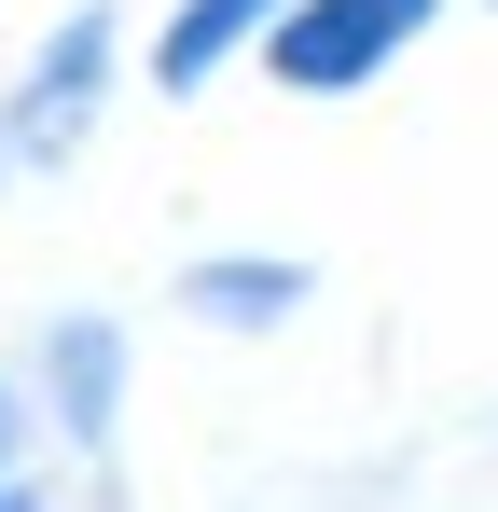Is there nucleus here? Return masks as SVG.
<instances>
[{"label": "nucleus", "mask_w": 498, "mask_h": 512, "mask_svg": "<svg viewBox=\"0 0 498 512\" xmlns=\"http://www.w3.org/2000/svg\"><path fill=\"white\" fill-rule=\"evenodd\" d=\"M125 70H139V28L125 0H70L28 28V56L0 70V194H42L97 153V125L125 111Z\"/></svg>", "instance_id": "f257e3e1"}, {"label": "nucleus", "mask_w": 498, "mask_h": 512, "mask_svg": "<svg viewBox=\"0 0 498 512\" xmlns=\"http://www.w3.org/2000/svg\"><path fill=\"white\" fill-rule=\"evenodd\" d=\"M14 388H28V429L42 457H70L97 499H125V416H139V333L111 305H56L42 333L14 346Z\"/></svg>", "instance_id": "f03ea898"}, {"label": "nucleus", "mask_w": 498, "mask_h": 512, "mask_svg": "<svg viewBox=\"0 0 498 512\" xmlns=\"http://www.w3.org/2000/svg\"><path fill=\"white\" fill-rule=\"evenodd\" d=\"M443 14L457 0H291L277 42H263V84L277 97H374Z\"/></svg>", "instance_id": "7ed1b4c3"}, {"label": "nucleus", "mask_w": 498, "mask_h": 512, "mask_svg": "<svg viewBox=\"0 0 498 512\" xmlns=\"http://www.w3.org/2000/svg\"><path fill=\"white\" fill-rule=\"evenodd\" d=\"M277 14H291V0H166L153 28H139V97H166V111H194L208 84H236V70H263Z\"/></svg>", "instance_id": "20e7f679"}, {"label": "nucleus", "mask_w": 498, "mask_h": 512, "mask_svg": "<svg viewBox=\"0 0 498 512\" xmlns=\"http://www.w3.org/2000/svg\"><path fill=\"white\" fill-rule=\"evenodd\" d=\"M166 305H180L194 333L263 346V333H291V319L319 305V263H305V250H194L180 277H166Z\"/></svg>", "instance_id": "39448f33"}, {"label": "nucleus", "mask_w": 498, "mask_h": 512, "mask_svg": "<svg viewBox=\"0 0 498 512\" xmlns=\"http://www.w3.org/2000/svg\"><path fill=\"white\" fill-rule=\"evenodd\" d=\"M42 471V429H28V388H14V360H0V485H28Z\"/></svg>", "instance_id": "423d86ee"}, {"label": "nucleus", "mask_w": 498, "mask_h": 512, "mask_svg": "<svg viewBox=\"0 0 498 512\" xmlns=\"http://www.w3.org/2000/svg\"><path fill=\"white\" fill-rule=\"evenodd\" d=\"M0 512H56V485H42V471H28V485H0Z\"/></svg>", "instance_id": "0eeeda50"}, {"label": "nucleus", "mask_w": 498, "mask_h": 512, "mask_svg": "<svg viewBox=\"0 0 498 512\" xmlns=\"http://www.w3.org/2000/svg\"><path fill=\"white\" fill-rule=\"evenodd\" d=\"M485 14H498V0H485Z\"/></svg>", "instance_id": "6e6552de"}]
</instances>
